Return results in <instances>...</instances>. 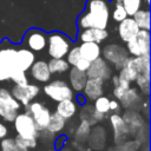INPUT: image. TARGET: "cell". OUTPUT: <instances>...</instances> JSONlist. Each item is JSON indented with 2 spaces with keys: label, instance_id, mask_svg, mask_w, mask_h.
Returning a JSON list of instances; mask_svg holds the SVG:
<instances>
[{
  "label": "cell",
  "instance_id": "1",
  "mask_svg": "<svg viewBox=\"0 0 151 151\" xmlns=\"http://www.w3.org/2000/svg\"><path fill=\"white\" fill-rule=\"evenodd\" d=\"M109 5V0H87L85 9L78 17V28H106L110 19Z\"/></svg>",
  "mask_w": 151,
  "mask_h": 151
},
{
  "label": "cell",
  "instance_id": "2",
  "mask_svg": "<svg viewBox=\"0 0 151 151\" xmlns=\"http://www.w3.org/2000/svg\"><path fill=\"white\" fill-rule=\"evenodd\" d=\"M131 83L136 80V78L140 73L150 72V53L140 57H129L124 63L123 67L119 70Z\"/></svg>",
  "mask_w": 151,
  "mask_h": 151
},
{
  "label": "cell",
  "instance_id": "3",
  "mask_svg": "<svg viewBox=\"0 0 151 151\" xmlns=\"http://www.w3.org/2000/svg\"><path fill=\"white\" fill-rule=\"evenodd\" d=\"M20 109L21 104L12 93L5 87H0V117L6 122H13Z\"/></svg>",
  "mask_w": 151,
  "mask_h": 151
},
{
  "label": "cell",
  "instance_id": "4",
  "mask_svg": "<svg viewBox=\"0 0 151 151\" xmlns=\"http://www.w3.org/2000/svg\"><path fill=\"white\" fill-rule=\"evenodd\" d=\"M14 130L17 134L25 139H38L39 138V131L35 127V124L33 122V118L24 112L18 113L13 120Z\"/></svg>",
  "mask_w": 151,
  "mask_h": 151
},
{
  "label": "cell",
  "instance_id": "5",
  "mask_svg": "<svg viewBox=\"0 0 151 151\" xmlns=\"http://www.w3.org/2000/svg\"><path fill=\"white\" fill-rule=\"evenodd\" d=\"M71 48V41L60 32H53L47 37V52L52 58H64Z\"/></svg>",
  "mask_w": 151,
  "mask_h": 151
},
{
  "label": "cell",
  "instance_id": "6",
  "mask_svg": "<svg viewBox=\"0 0 151 151\" xmlns=\"http://www.w3.org/2000/svg\"><path fill=\"white\" fill-rule=\"evenodd\" d=\"M25 112L33 118V122L38 131L46 129L51 116V111L47 106H45L40 101H31L27 105H25Z\"/></svg>",
  "mask_w": 151,
  "mask_h": 151
},
{
  "label": "cell",
  "instance_id": "7",
  "mask_svg": "<svg viewBox=\"0 0 151 151\" xmlns=\"http://www.w3.org/2000/svg\"><path fill=\"white\" fill-rule=\"evenodd\" d=\"M127 52L132 57H140L150 53V32L149 29H139L138 33L126 42Z\"/></svg>",
  "mask_w": 151,
  "mask_h": 151
},
{
  "label": "cell",
  "instance_id": "8",
  "mask_svg": "<svg viewBox=\"0 0 151 151\" xmlns=\"http://www.w3.org/2000/svg\"><path fill=\"white\" fill-rule=\"evenodd\" d=\"M44 93L54 101H60L64 99H73L74 93L72 87L64 80H53L44 86Z\"/></svg>",
  "mask_w": 151,
  "mask_h": 151
},
{
  "label": "cell",
  "instance_id": "9",
  "mask_svg": "<svg viewBox=\"0 0 151 151\" xmlns=\"http://www.w3.org/2000/svg\"><path fill=\"white\" fill-rule=\"evenodd\" d=\"M103 57L106 61L111 63L116 70H120L124 65V63L126 61V59L129 58V52L127 50H125L123 46L118 45V44H110L106 45L104 47V50L101 51Z\"/></svg>",
  "mask_w": 151,
  "mask_h": 151
},
{
  "label": "cell",
  "instance_id": "10",
  "mask_svg": "<svg viewBox=\"0 0 151 151\" xmlns=\"http://www.w3.org/2000/svg\"><path fill=\"white\" fill-rule=\"evenodd\" d=\"M40 92V87L38 85L34 84H15L12 90L11 93L12 96L21 104V105H27L28 103H31Z\"/></svg>",
  "mask_w": 151,
  "mask_h": 151
},
{
  "label": "cell",
  "instance_id": "11",
  "mask_svg": "<svg viewBox=\"0 0 151 151\" xmlns=\"http://www.w3.org/2000/svg\"><path fill=\"white\" fill-rule=\"evenodd\" d=\"M86 76L87 78H94V79H100L103 81H106L112 77V70L109 63L104 58L99 57L93 61H91L86 71Z\"/></svg>",
  "mask_w": 151,
  "mask_h": 151
},
{
  "label": "cell",
  "instance_id": "12",
  "mask_svg": "<svg viewBox=\"0 0 151 151\" xmlns=\"http://www.w3.org/2000/svg\"><path fill=\"white\" fill-rule=\"evenodd\" d=\"M118 101L120 104V107H124L125 110L130 109V110L139 111L143 107V97L139 93L137 87H131L130 86L124 92L123 97Z\"/></svg>",
  "mask_w": 151,
  "mask_h": 151
},
{
  "label": "cell",
  "instance_id": "13",
  "mask_svg": "<svg viewBox=\"0 0 151 151\" xmlns=\"http://www.w3.org/2000/svg\"><path fill=\"white\" fill-rule=\"evenodd\" d=\"M123 119H124V123L127 127V131L130 133V136L134 137V134L140 130L143 129L146 124V122L144 120L143 116L136 111V110H130V109H126V111L123 113Z\"/></svg>",
  "mask_w": 151,
  "mask_h": 151
},
{
  "label": "cell",
  "instance_id": "14",
  "mask_svg": "<svg viewBox=\"0 0 151 151\" xmlns=\"http://www.w3.org/2000/svg\"><path fill=\"white\" fill-rule=\"evenodd\" d=\"M110 123L113 130V143L120 144L130 137V133L127 131V127L124 123L123 117L119 113H112L110 116Z\"/></svg>",
  "mask_w": 151,
  "mask_h": 151
},
{
  "label": "cell",
  "instance_id": "15",
  "mask_svg": "<svg viewBox=\"0 0 151 151\" xmlns=\"http://www.w3.org/2000/svg\"><path fill=\"white\" fill-rule=\"evenodd\" d=\"M25 42L31 51L40 52L47 45V37L40 29H29L25 35Z\"/></svg>",
  "mask_w": 151,
  "mask_h": 151
},
{
  "label": "cell",
  "instance_id": "16",
  "mask_svg": "<svg viewBox=\"0 0 151 151\" xmlns=\"http://www.w3.org/2000/svg\"><path fill=\"white\" fill-rule=\"evenodd\" d=\"M139 29L140 28L138 27V25L136 24V21L133 20L132 17L125 18L118 25V34H119V38L124 42H127L129 40H131L138 33Z\"/></svg>",
  "mask_w": 151,
  "mask_h": 151
},
{
  "label": "cell",
  "instance_id": "17",
  "mask_svg": "<svg viewBox=\"0 0 151 151\" xmlns=\"http://www.w3.org/2000/svg\"><path fill=\"white\" fill-rule=\"evenodd\" d=\"M104 81L100 79H94V78H87L85 86L83 88V94L85 96L86 99L93 101L101 94H104V88H103Z\"/></svg>",
  "mask_w": 151,
  "mask_h": 151
},
{
  "label": "cell",
  "instance_id": "18",
  "mask_svg": "<svg viewBox=\"0 0 151 151\" xmlns=\"http://www.w3.org/2000/svg\"><path fill=\"white\" fill-rule=\"evenodd\" d=\"M31 71V76L34 80L39 81V83H47L51 79V72L48 68V65L46 61L44 60H38L34 61L32 64V66L29 67Z\"/></svg>",
  "mask_w": 151,
  "mask_h": 151
},
{
  "label": "cell",
  "instance_id": "19",
  "mask_svg": "<svg viewBox=\"0 0 151 151\" xmlns=\"http://www.w3.org/2000/svg\"><path fill=\"white\" fill-rule=\"evenodd\" d=\"M109 37V32L106 28H84L80 29L79 39L81 42L84 41H91V42H101Z\"/></svg>",
  "mask_w": 151,
  "mask_h": 151
},
{
  "label": "cell",
  "instance_id": "20",
  "mask_svg": "<svg viewBox=\"0 0 151 151\" xmlns=\"http://www.w3.org/2000/svg\"><path fill=\"white\" fill-rule=\"evenodd\" d=\"M79 118H80V120H84V122L88 123L90 125H96L98 122H100L104 118V114L96 111L92 104L85 103V104H83V107L80 110Z\"/></svg>",
  "mask_w": 151,
  "mask_h": 151
},
{
  "label": "cell",
  "instance_id": "21",
  "mask_svg": "<svg viewBox=\"0 0 151 151\" xmlns=\"http://www.w3.org/2000/svg\"><path fill=\"white\" fill-rule=\"evenodd\" d=\"M79 52L80 55L88 61H93L94 59L99 58L101 54V50L99 44L97 42H91V41H84L79 46Z\"/></svg>",
  "mask_w": 151,
  "mask_h": 151
},
{
  "label": "cell",
  "instance_id": "22",
  "mask_svg": "<svg viewBox=\"0 0 151 151\" xmlns=\"http://www.w3.org/2000/svg\"><path fill=\"white\" fill-rule=\"evenodd\" d=\"M68 79H70V85H71L72 90L80 92V91H83V88L85 86V83L87 80V76H86V72L80 71L77 67L72 66V68L70 70Z\"/></svg>",
  "mask_w": 151,
  "mask_h": 151
},
{
  "label": "cell",
  "instance_id": "23",
  "mask_svg": "<svg viewBox=\"0 0 151 151\" xmlns=\"http://www.w3.org/2000/svg\"><path fill=\"white\" fill-rule=\"evenodd\" d=\"M35 61V55L29 48H19L17 50V63L18 67L22 71H27L32 64Z\"/></svg>",
  "mask_w": 151,
  "mask_h": 151
},
{
  "label": "cell",
  "instance_id": "24",
  "mask_svg": "<svg viewBox=\"0 0 151 151\" xmlns=\"http://www.w3.org/2000/svg\"><path fill=\"white\" fill-rule=\"evenodd\" d=\"M55 112L67 120L77 113V103H74L72 99L60 100L55 106Z\"/></svg>",
  "mask_w": 151,
  "mask_h": 151
},
{
  "label": "cell",
  "instance_id": "25",
  "mask_svg": "<svg viewBox=\"0 0 151 151\" xmlns=\"http://www.w3.org/2000/svg\"><path fill=\"white\" fill-rule=\"evenodd\" d=\"M0 60L6 64L11 72L18 67V63H17V50L13 47H1L0 48Z\"/></svg>",
  "mask_w": 151,
  "mask_h": 151
},
{
  "label": "cell",
  "instance_id": "26",
  "mask_svg": "<svg viewBox=\"0 0 151 151\" xmlns=\"http://www.w3.org/2000/svg\"><path fill=\"white\" fill-rule=\"evenodd\" d=\"M66 125V119H64L61 116H59L57 112L54 113H51L50 116V120L47 123V126H46V130H48L50 132L52 133H58L60 132Z\"/></svg>",
  "mask_w": 151,
  "mask_h": 151
},
{
  "label": "cell",
  "instance_id": "27",
  "mask_svg": "<svg viewBox=\"0 0 151 151\" xmlns=\"http://www.w3.org/2000/svg\"><path fill=\"white\" fill-rule=\"evenodd\" d=\"M48 68L51 74H57V73H64L70 70V64L64 59V58H52L48 63Z\"/></svg>",
  "mask_w": 151,
  "mask_h": 151
},
{
  "label": "cell",
  "instance_id": "28",
  "mask_svg": "<svg viewBox=\"0 0 151 151\" xmlns=\"http://www.w3.org/2000/svg\"><path fill=\"white\" fill-rule=\"evenodd\" d=\"M101 130H103V127L97 126L96 129H93V131L90 132V136H88V138H90V145H91V147H93L94 150H100V149H103V147H104V144H105V142H106V139H105V133L101 134V137H99Z\"/></svg>",
  "mask_w": 151,
  "mask_h": 151
},
{
  "label": "cell",
  "instance_id": "29",
  "mask_svg": "<svg viewBox=\"0 0 151 151\" xmlns=\"http://www.w3.org/2000/svg\"><path fill=\"white\" fill-rule=\"evenodd\" d=\"M133 20L140 29H150V12L147 9H138L133 15Z\"/></svg>",
  "mask_w": 151,
  "mask_h": 151
},
{
  "label": "cell",
  "instance_id": "30",
  "mask_svg": "<svg viewBox=\"0 0 151 151\" xmlns=\"http://www.w3.org/2000/svg\"><path fill=\"white\" fill-rule=\"evenodd\" d=\"M90 132H91V125L84 120H80L74 133V139L78 143H86L88 140Z\"/></svg>",
  "mask_w": 151,
  "mask_h": 151
},
{
  "label": "cell",
  "instance_id": "31",
  "mask_svg": "<svg viewBox=\"0 0 151 151\" xmlns=\"http://www.w3.org/2000/svg\"><path fill=\"white\" fill-rule=\"evenodd\" d=\"M140 147V143L134 138L131 140H125L120 144H114V146L110 147L109 151H137Z\"/></svg>",
  "mask_w": 151,
  "mask_h": 151
},
{
  "label": "cell",
  "instance_id": "32",
  "mask_svg": "<svg viewBox=\"0 0 151 151\" xmlns=\"http://www.w3.org/2000/svg\"><path fill=\"white\" fill-rule=\"evenodd\" d=\"M1 151H28L27 147L18 144L14 138H2L0 142Z\"/></svg>",
  "mask_w": 151,
  "mask_h": 151
},
{
  "label": "cell",
  "instance_id": "33",
  "mask_svg": "<svg viewBox=\"0 0 151 151\" xmlns=\"http://www.w3.org/2000/svg\"><path fill=\"white\" fill-rule=\"evenodd\" d=\"M134 81L137 83V86L140 90L142 94H144L145 97H147L149 96V90H150V72L149 73H145V72L144 73H140L136 78Z\"/></svg>",
  "mask_w": 151,
  "mask_h": 151
},
{
  "label": "cell",
  "instance_id": "34",
  "mask_svg": "<svg viewBox=\"0 0 151 151\" xmlns=\"http://www.w3.org/2000/svg\"><path fill=\"white\" fill-rule=\"evenodd\" d=\"M92 105H93V107H94L96 111H98L99 113H103L104 116L110 112V107H109L110 99L106 96H103L101 94L100 97H98L97 99L93 100V104Z\"/></svg>",
  "mask_w": 151,
  "mask_h": 151
},
{
  "label": "cell",
  "instance_id": "35",
  "mask_svg": "<svg viewBox=\"0 0 151 151\" xmlns=\"http://www.w3.org/2000/svg\"><path fill=\"white\" fill-rule=\"evenodd\" d=\"M140 1L142 0H123L122 1V5L127 13V17H132L140 8Z\"/></svg>",
  "mask_w": 151,
  "mask_h": 151
},
{
  "label": "cell",
  "instance_id": "36",
  "mask_svg": "<svg viewBox=\"0 0 151 151\" xmlns=\"http://www.w3.org/2000/svg\"><path fill=\"white\" fill-rule=\"evenodd\" d=\"M9 80H12L14 84H27L28 83V78H27L25 71H22L20 68H15L11 72Z\"/></svg>",
  "mask_w": 151,
  "mask_h": 151
},
{
  "label": "cell",
  "instance_id": "37",
  "mask_svg": "<svg viewBox=\"0 0 151 151\" xmlns=\"http://www.w3.org/2000/svg\"><path fill=\"white\" fill-rule=\"evenodd\" d=\"M112 18L117 22H120L122 20H124L125 18H127V13H126L125 8L123 7L122 2H116L114 9H113V13H112Z\"/></svg>",
  "mask_w": 151,
  "mask_h": 151
},
{
  "label": "cell",
  "instance_id": "38",
  "mask_svg": "<svg viewBox=\"0 0 151 151\" xmlns=\"http://www.w3.org/2000/svg\"><path fill=\"white\" fill-rule=\"evenodd\" d=\"M80 58H81V55H80V52H79V46H76V47L70 48V51L66 54V61L70 64V66H74L76 63Z\"/></svg>",
  "mask_w": 151,
  "mask_h": 151
},
{
  "label": "cell",
  "instance_id": "39",
  "mask_svg": "<svg viewBox=\"0 0 151 151\" xmlns=\"http://www.w3.org/2000/svg\"><path fill=\"white\" fill-rule=\"evenodd\" d=\"M9 77H11V70H9V67L0 60V81L9 80Z\"/></svg>",
  "mask_w": 151,
  "mask_h": 151
},
{
  "label": "cell",
  "instance_id": "40",
  "mask_svg": "<svg viewBox=\"0 0 151 151\" xmlns=\"http://www.w3.org/2000/svg\"><path fill=\"white\" fill-rule=\"evenodd\" d=\"M90 64H91V61H88L87 59H85V58H80L77 63H76V65H74V67H77L78 70H80V71H84V72H86L87 71V68H88V66H90Z\"/></svg>",
  "mask_w": 151,
  "mask_h": 151
},
{
  "label": "cell",
  "instance_id": "41",
  "mask_svg": "<svg viewBox=\"0 0 151 151\" xmlns=\"http://www.w3.org/2000/svg\"><path fill=\"white\" fill-rule=\"evenodd\" d=\"M110 111H112L113 113H119L120 112V104L117 99H110Z\"/></svg>",
  "mask_w": 151,
  "mask_h": 151
},
{
  "label": "cell",
  "instance_id": "42",
  "mask_svg": "<svg viewBox=\"0 0 151 151\" xmlns=\"http://www.w3.org/2000/svg\"><path fill=\"white\" fill-rule=\"evenodd\" d=\"M127 88H124V87H122V86H119V85H116L114 87H113V96H114V98L117 99V100H119L122 97H123V94H124V92L126 91Z\"/></svg>",
  "mask_w": 151,
  "mask_h": 151
},
{
  "label": "cell",
  "instance_id": "43",
  "mask_svg": "<svg viewBox=\"0 0 151 151\" xmlns=\"http://www.w3.org/2000/svg\"><path fill=\"white\" fill-rule=\"evenodd\" d=\"M7 133H8V129H7V126H6L4 123L0 122V139L5 138V137L7 136Z\"/></svg>",
  "mask_w": 151,
  "mask_h": 151
},
{
  "label": "cell",
  "instance_id": "44",
  "mask_svg": "<svg viewBox=\"0 0 151 151\" xmlns=\"http://www.w3.org/2000/svg\"><path fill=\"white\" fill-rule=\"evenodd\" d=\"M86 103V98H85V96L84 94H80V96H78V103L77 104H85Z\"/></svg>",
  "mask_w": 151,
  "mask_h": 151
}]
</instances>
